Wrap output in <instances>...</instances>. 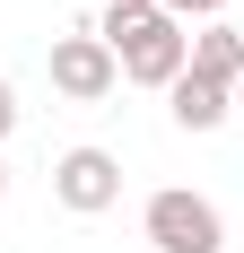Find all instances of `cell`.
I'll list each match as a JSON object with an SVG mask.
<instances>
[{
    "mask_svg": "<svg viewBox=\"0 0 244 253\" xmlns=\"http://www.w3.org/2000/svg\"><path fill=\"white\" fill-rule=\"evenodd\" d=\"M96 35H105V52L122 61V79H140V87H174V79L192 70V35H183L157 0H114Z\"/></svg>",
    "mask_w": 244,
    "mask_h": 253,
    "instance_id": "cell-1",
    "label": "cell"
},
{
    "mask_svg": "<svg viewBox=\"0 0 244 253\" xmlns=\"http://www.w3.org/2000/svg\"><path fill=\"white\" fill-rule=\"evenodd\" d=\"M148 245L157 253H227V218L201 192H148Z\"/></svg>",
    "mask_w": 244,
    "mask_h": 253,
    "instance_id": "cell-2",
    "label": "cell"
},
{
    "mask_svg": "<svg viewBox=\"0 0 244 253\" xmlns=\"http://www.w3.org/2000/svg\"><path fill=\"white\" fill-rule=\"evenodd\" d=\"M52 87H61V96L70 105H96V96H114V79H122V61L114 52H105V35L96 26H79V35H61V44H52Z\"/></svg>",
    "mask_w": 244,
    "mask_h": 253,
    "instance_id": "cell-3",
    "label": "cell"
},
{
    "mask_svg": "<svg viewBox=\"0 0 244 253\" xmlns=\"http://www.w3.org/2000/svg\"><path fill=\"white\" fill-rule=\"evenodd\" d=\"M52 201L79 210V218L114 210V201H122V157H114V149H70L61 166H52Z\"/></svg>",
    "mask_w": 244,
    "mask_h": 253,
    "instance_id": "cell-4",
    "label": "cell"
},
{
    "mask_svg": "<svg viewBox=\"0 0 244 253\" xmlns=\"http://www.w3.org/2000/svg\"><path fill=\"white\" fill-rule=\"evenodd\" d=\"M192 79H209V87H227V96H236V79H244V35L236 26H201L192 35Z\"/></svg>",
    "mask_w": 244,
    "mask_h": 253,
    "instance_id": "cell-5",
    "label": "cell"
},
{
    "mask_svg": "<svg viewBox=\"0 0 244 253\" xmlns=\"http://www.w3.org/2000/svg\"><path fill=\"white\" fill-rule=\"evenodd\" d=\"M166 105H174V123H183V131H218L227 114H236V96H227V87H209V79H192V70L166 87Z\"/></svg>",
    "mask_w": 244,
    "mask_h": 253,
    "instance_id": "cell-6",
    "label": "cell"
},
{
    "mask_svg": "<svg viewBox=\"0 0 244 253\" xmlns=\"http://www.w3.org/2000/svg\"><path fill=\"white\" fill-rule=\"evenodd\" d=\"M157 9H166L174 26H183V18H201V26H209V18H218V9H227V0H157Z\"/></svg>",
    "mask_w": 244,
    "mask_h": 253,
    "instance_id": "cell-7",
    "label": "cell"
},
{
    "mask_svg": "<svg viewBox=\"0 0 244 253\" xmlns=\"http://www.w3.org/2000/svg\"><path fill=\"white\" fill-rule=\"evenodd\" d=\"M9 131H18V87L0 79V140H9Z\"/></svg>",
    "mask_w": 244,
    "mask_h": 253,
    "instance_id": "cell-8",
    "label": "cell"
},
{
    "mask_svg": "<svg viewBox=\"0 0 244 253\" xmlns=\"http://www.w3.org/2000/svg\"><path fill=\"white\" fill-rule=\"evenodd\" d=\"M0 201H9V166H0Z\"/></svg>",
    "mask_w": 244,
    "mask_h": 253,
    "instance_id": "cell-9",
    "label": "cell"
},
{
    "mask_svg": "<svg viewBox=\"0 0 244 253\" xmlns=\"http://www.w3.org/2000/svg\"><path fill=\"white\" fill-rule=\"evenodd\" d=\"M236 114H244V79H236Z\"/></svg>",
    "mask_w": 244,
    "mask_h": 253,
    "instance_id": "cell-10",
    "label": "cell"
}]
</instances>
